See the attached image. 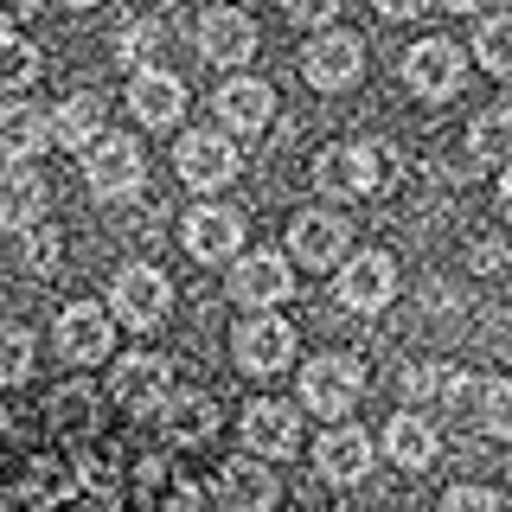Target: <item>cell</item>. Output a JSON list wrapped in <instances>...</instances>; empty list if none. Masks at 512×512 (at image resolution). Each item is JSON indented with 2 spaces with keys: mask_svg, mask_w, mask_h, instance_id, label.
<instances>
[{
  "mask_svg": "<svg viewBox=\"0 0 512 512\" xmlns=\"http://www.w3.org/2000/svg\"><path fill=\"white\" fill-rule=\"evenodd\" d=\"M365 397V365L346 359V352H327V359H308V372H301V404L314 416H327V423H340V416Z\"/></svg>",
  "mask_w": 512,
  "mask_h": 512,
  "instance_id": "6da1fadb",
  "label": "cell"
},
{
  "mask_svg": "<svg viewBox=\"0 0 512 512\" xmlns=\"http://www.w3.org/2000/svg\"><path fill=\"white\" fill-rule=\"evenodd\" d=\"M148 180V160H141L135 135H96L84 148V186L96 199H128V192H141Z\"/></svg>",
  "mask_w": 512,
  "mask_h": 512,
  "instance_id": "7a4b0ae2",
  "label": "cell"
},
{
  "mask_svg": "<svg viewBox=\"0 0 512 512\" xmlns=\"http://www.w3.org/2000/svg\"><path fill=\"white\" fill-rule=\"evenodd\" d=\"M109 308H116L122 327L148 333V327H160V320H167V308H173V288H167V276H160L154 263H128V269H116Z\"/></svg>",
  "mask_w": 512,
  "mask_h": 512,
  "instance_id": "3957f363",
  "label": "cell"
},
{
  "mask_svg": "<svg viewBox=\"0 0 512 512\" xmlns=\"http://www.w3.org/2000/svg\"><path fill=\"white\" fill-rule=\"evenodd\" d=\"M378 173H384V148H372V141L327 148L314 160V186L327 192V199H365V192L378 186Z\"/></svg>",
  "mask_w": 512,
  "mask_h": 512,
  "instance_id": "277c9868",
  "label": "cell"
},
{
  "mask_svg": "<svg viewBox=\"0 0 512 512\" xmlns=\"http://www.w3.org/2000/svg\"><path fill=\"white\" fill-rule=\"evenodd\" d=\"M231 352H237V365H244V372L269 378V372H282V365L295 359V327H288V320H276V314H250L244 327H237Z\"/></svg>",
  "mask_w": 512,
  "mask_h": 512,
  "instance_id": "5b68a950",
  "label": "cell"
},
{
  "mask_svg": "<svg viewBox=\"0 0 512 512\" xmlns=\"http://www.w3.org/2000/svg\"><path fill=\"white\" fill-rule=\"evenodd\" d=\"M52 340H58V352L71 365H96V359H109V346H116V320L103 308H90V301H71V308L58 314Z\"/></svg>",
  "mask_w": 512,
  "mask_h": 512,
  "instance_id": "8992f818",
  "label": "cell"
},
{
  "mask_svg": "<svg viewBox=\"0 0 512 512\" xmlns=\"http://www.w3.org/2000/svg\"><path fill=\"white\" fill-rule=\"evenodd\" d=\"M109 391H116L122 410H160L173 397V365L160 352H128V359H116Z\"/></svg>",
  "mask_w": 512,
  "mask_h": 512,
  "instance_id": "52a82bcc",
  "label": "cell"
},
{
  "mask_svg": "<svg viewBox=\"0 0 512 512\" xmlns=\"http://www.w3.org/2000/svg\"><path fill=\"white\" fill-rule=\"evenodd\" d=\"M461 52L448 39H423V45H410V58H404V84L423 96V103H442V96H455L461 90Z\"/></svg>",
  "mask_w": 512,
  "mask_h": 512,
  "instance_id": "ba28073f",
  "label": "cell"
},
{
  "mask_svg": "<svg viewBox=\"0 0 512 512\" xmlns=\"http://www.w3.org/2000/svg\"><path fill=\"white\" fill-rule=\"evenodd\" d=\"M173 167H180L186 186L218 192V186L237 180V148H231V135H186L180 148H173Z\"/></svg>",
  "mask_w": 512,
  "mask_h": 512,
  "instance_id": "9c48e42d",
  "label": "cell"
},
{
  "mask_svg": "<svg viewBox=\"0 0 512 512\" xmlns=\"http://www.w3.org/2000/svg\"><path fill=\"white\" fill-rule=\"evenodd\" d=\"M288 288H295L288 256H276V250L237 256V269H231V301L237 308H276V301H288Z\"/></svg>",
  "mask_w": 512,
  "mask_h": 512,
  "instance_id": "30bf717a",
  "label": "cell"
},
{
  "mask_svg": "<svg viewBox=\"0 0 512 512\" xmlns=\"http://www.w3.org/2000/svg\"><path fill=\"white\" fill-rule=\"evenodd\" d=\"M244 448L250 455H269V461L295 455L301 448V416L288 410L282 397H256V404L244 410Z\"/></svg>",
  "mask_w": 512,
  "mask_h": 512,
  "instance_id": "8fae6325",
  "label": "cell"
},
{
  "mask_svg": "<svg viewBox=\"0 0 512 512\" xmlns=\"http://www.w3.org/2000/svg\"><path fill=\"white\" fill-rule=\"evenodd\" d=\"M301 71H308L314 90H346V84H359V71H365V45L352 39V32H320L308 45V58H301Z\"/></svg>",
  "mask_w": 512,
  "mask_h": 512,
  "instance_id": "7c38bea8",
  "label": "cell"
},
{
  "mask_svg": "<svg viewBox=\"0 0 512 512\" xmlns=\"http://www.w3.org/2000/svg\"><path fill=\"white\" fill-rule=\"evenodd\" d=\"M346 218L340 212H301L295 224H288V256L308 269H333L346 256Z\"/></svg>",
  "mask_w": 512,
  "mask_h": 512,
  "instance_id": "4fadbf2b",
  "label": "cell"
},
{
  "mask_svg": "<svg viewBox=\"0 0 512 512\" xmlns=\"http://www.w3.org/2000/svg\"><path fill=\"white\" fill-rule=\"evenodd\" d=\"M391 295H397V269H391L384 250H365V256H352V263L340 269V301L346 308L378 314V308H391Z\"/></svg>",
  "mask_w": 512,
  "mask_h": 512,
  "instance_id": "5bb4252c",
  "label": "cell"
},
{
  "mask_svg": "<svg viewBox=\"0 0 512 512\" xmlns=\"http://www.w3.org/2000/svg\"><path fill=\"white\" fill-rule=\"evenodd\" d=\"M314 461H320V480H333V487H352V480L372 474V436L352 423H333L327 436L314 442Z\"/></svg>",
  "mask_w": 512,
  "mask_h": 512,
  "instance_id": "9a60e30c",
  "label": "cell"
},
{
  "mask_svg": "<svg viewBox=\"0 0 512 512\" xmlns=\"http://www.w3.org/2000/svg\"><path fill=\"white\" fill-rule=\"evenodd\" d=\"M128 109H135V122H148V128H173L186 116V84L173 71H135Z\"/></svg>",
  "mask_w": 512,
  "mask_h": 512,
  "instance_id": "2e32d148",
  "label": "cell"
},
{
  "mask_svg": "<svg viewBox=\"0 0 512 512\" xmlns=\"http://www.w3.org/2000/svg\"><path fill=\"white\" fill-rule=\"evenodd\" d=\"M237 244H244V218L231 205H199L186 218V250L199 263H224V256H237Z\"/></svg>",
  "mask_w": 512,
  "mask_h": 512,
  "instance_id": "e0dca14e",
  "label": "cell"
},
{
  "mask_svg": "<svg viewBox=\"0 0 512 512\" xmlns=\"http://www.w3.org/2000/svg\"><path fill=\"white\" fill-rule=\"evenodd\" d=\"M45 212V180L32 173V160H7L0 167V224L7 231H32Z\"/></svg>",
  "mask_w": 512,
  "mask_h": 512,
  "instance_id": "ac0fdd59",
  "label": "cell"
},
{
  "mask_svg": "<svg viewBox=\"0 0 512 512\" xmlns=\"http://www.w3.org/2000/svg\"><path fill=\"white\" fill-rule=\"evenodd\" d=\"M218 506L224 512H269L276 506V474L263 461H224L218 468Z\"/></svg>",
  "mask_w": 512,
  "mask_h": 512,
  "instance_id": "d6986e66",
  "label": "cell"
},
{
  "mask_svg": "<svg viewBox=\"0 0 512 512\" xmlns=\"http://www.w3.org/2000/svg\"><path fill=\"white\" fill-rule=\"evenodd\" d=\"M436 448H442V436H436V423L429 416H416V410H397L391 423H384V455L397 461V468H429L436 461Z\"/></svg>",
  "mask_w": 512,
  "mask_h": 512,
  "instance_id": "ffe728a7",
  "label": "cell"
},
{
  "mask_svg": "<svg viewBox=\"0 0 512 512\" xmlns=\"http://www.w3.org/2000/svg\"><path fill=\"white\" fill-rule=\"evenodd\" d=\"M199 52L212 58V64H244L256 52V26L237 7H218V13H205V20H199Z\"/></svg>",
  "mask_w": 512,
  "mask_h": 512,
  "instance_id": "44dd1931",
  "label": "cell"
},
{
  "mask_svg": "<svg viewBox=\"0 0 512 512\" xmlns=\"http://www.w3.org/2000/svg\"><path fill=\"white\" fill-rule=\"evenodd\" d=\"M269 116H276V90L256 84V77H237V84L218 90V122L237 128V135H256Z\"/></svg>",
  "mask_w": 512,
  "mask_h": 512,
  "instance_id": "7402d4cb",
  "label": "cell"
},
{
  "mask_svg": "<svg viewBox=\"0 0 512 512\" xmlns=\"http://www.w3.org/2000/svg\"><path fill=\"white\" fill-rule=\"evenodd\" d=\"M45 148H52V116H45V109H32V103H7V109H0V154H7V160H32Z\"/></svg>",
  "mask_w": 512,
  "mask_h": 512,
  "instance_id": "603a6c76",
  "label": "cell"
},
{
  "mask_svg": "<svg viewBox=\"0 0 512 512\" xmlns=\"http://www.w3.org/2000/svg\"><path fill=\"white\" fill-rule=\"evenodd\" d=\"M96 135H103V103H96L90 90L64 96L58 116H52V141H58V148H71V154H84Z\"/></svg>",
  "mask_w": 512,
  "mask_h": 512,
  "instance_id": "cb8c5ba5",
  "label": "cell"
},
{
  "mask_svg": "<svg viewBox=\"0 0 512 512\" xmlns=\"http://www.w3.org/2000/svg\"><path fill=\"white\" fill-rule=\"evenodd\" d=\"M71 493H77V468H64V461H32L20 480V506H32V512H52Z\"/></svg>",
  "mask_w": 512,
  "mask_h": 512,
  "instance_id": "d4e9b609",
  "label": "cell"
},
{
  "mask_svg": "<svg viewBox=\"0 0 512 512\" xmlns=\"http://www.w3.org/2000/svg\"><path fill=\"white\" fill-rule=\"evenodd\" d=\"M167 436L173 442H212L218 436V404L205 391H192V397H167Z\"/></svg>",
  "mask_w": 512,
  "mask_h": 512,
  "instance_id": "484cf974",
  "label": "cell"
},
{
  "mask_svg": "<svg viewBox=\"0 0 512 512\" xmlns=\"http://www.w3.org/2000/svg\"><path fill=\"white\" fill-rule=\"evenodd\" d=\"M468 154H474V160H506V154H512V109H506V103L487 109V116H474Z\"/></svg>",
  "mask_w": 512,
  "mask_h": 512,
  "instance_id": "4316f807",
  "label": "cell"
},
{
  "mask_svg": "<svg viewBox=\"0 0 512 512\" xmlns=\"http://www.w3.org/2000/svg\"><path fill=\"white\" fill-rule=\"evenodd\" d=\"M77 493H90L96 512H116V500H122V468L109 455H90L84 468H77Z\"/></svg>",
  "mask_w": 512,
  "mask_h": 512,
  "instance_id": "83f0119b",
  "label": "cell"
},
{
  "mask_svg": "<svg viewBox=\"0 0 512 512\" xmlns=\"http://www.w3.org/2000/svg\"><path fill=\"white\" fill-rule=\"evenodd\" d=\"M474 58L487 64V71H512V13H493V20L474 26Z\"/></svg>",
  "mask_w": 512,
  "mask_h": 512,
  "instance_id": "f1b7e54d",
  "label": "cell"
},
{
  "mask_svg": "<svg viewBox=\"0 0 512 512\" xmlns=\"http://www.w3.org/2000/svg\"><path fill=\"white\" fill-rule=\"evenodd\" d=\"M96 397H90V384H64V391L52 397V429L58 436H90V423H96Z\"/></svg>",
  "mask_w": 512,
  "mask_h": 512,
  "instance_id": "f546056e",
  "label": "cell"
},
{
  "mask_svg": "<svg viewBox=\"0 0 512 512\" xmlns=\"http://www.w3.org/2000/svg\"><path fill=\"white\" fill-rule=\"evenodd\" d=\"M32 378V333L26 327H0V384H26Z\"/></svg>",
  "mask_w": 512,
  "mask_h": 512,
  "instance_id": "4dcf8cb0",
  "label": "cell"
},
{
  "mask_svg": "<svg viewBox=\"0 0 512 512\" xmlns=\"http://www.w3.org/2000/svg\"><path fill=\"white\" fill-rule=\"evenodd\" d=\"M32 77H39V52L26 39H13V32H0V90H20Z\"/></svg>",
  "mask_w": 512,
  "mask_h": 512,
  "instance_id": "1f68e13d",
  "label": "cell"
},
{
  "mask_svg": "<svg viewBox=\"0 0 512 512\" xmlns=\"http://www.w3.org/2000/svg\"><path fill=\"white\" fill-rule=\"evenodd\" d=\"M480 423H487L493 436H512V378L487 384V397H480Z\"/></svg>",
  "mask_w": 512,
  "mask_h": 512,
  "instance_id": "d6a6232c",
  "label": "cell"
},
{
  "mask_svg": "<svg viewBox=\"0 0 512 512\" xmlns=\"http://www.w3.org/2000/svg\"><path fill=\"white\" fill-rule=\"evenodd\" d=\"M154 45H160V26L154 20H128L122 39H116V58L122 64H141V58H154Z\"/></svg>",
  "mask_w": 512,
  "mask_h": 512,
  "instance_id": "836d02e7",
  "label": "cell"
},
{
  "mask_svg": "<svg viewBox=\"0 0 512 512\" xmlns=\"http://www.w3.org/2000/svg\"><path fill=\"white\" fill-rule=\"evenodd\" d=\"M282 13L295 26H333L340 20V0H282Z\"/></svg>",
  "mask_w": 512,
  "mask_h": 512,
  "instance_id": "e575fe53",
  "label": "cell"
},
{
  "mask_svg": "<svg viewBox=\"0 0 512 512\" xmlns=\"http://www.w3.org/2000/svg\"><path fill=\"white\" fill-rule=\"evenodd\" d=\"M442 397H448V410H474V416H480L487 384H474V378H442Z\"/></svg>",
  "mask_w": 512,
  "mask_h": 512,
  "instance_id": "d590c367",
  "label": "cell"
},
{
  "mask_svg": "<svg viewBox=\"0 0 512 512\" xmlns=\"http://www.w3.org/2000/svg\"><path fill=\"white\" fill-rule=\"evenodd\" d=\"M442 512H500V500H493L487 487H455V493L442 500Z\"/></svg>",
  "mask_w": 512,
  "mask_h": 512,
  "instance_id": "8d00e7d4",
  "label": "cell"
},
{
  "mask_svg": "<svg viewBox=\"0 0 512 512\" xmlns=\"http://www.w3.org/2000/svg\"><path fill=\"white\" fill-rule=\"evenodd\" d=\"M58 231H32V244H26V263L32 269H39V276H45V269H58Z\"/></svg>",
  "mask_w": 512,
  "mask_h": 512,
  "instance_id": "74e56055",
  "label": "cell"
},
{
  "mask_svg": "<svg viewBox=\"0 0 512 512\" xmlns=\"http://www.w3.org/2000/svg\"><path fill=\"white\" fill-rule=\"evenodd\" d=\"M404 391H410V397L442 391V372H436V365H410V372H404Z\"/></svg>",
  "mask_w": 512,
  "mask_h": 512,
  "instance_id": "f35d334b",
  "label": "cell"
},
{
  "mask_svg": "<svg viewBox=\"0 0 512 512\" xmlns=\"http://www.w3.org/2000/svg\"><path fill=\"white\" fill-rule=\"evenodd\" d=\"M372 7L384 13V20H410V13H423L429 0H372Z\"/></svg>",
  "mask_w": 512,
  "mask_h": 512,
  "instance_id": "ab89813d",
  "label": "cell"
},
{
  "mask_svg": "<svg viewBox=\"0 0 512 512\" xmlns=\"http://www.w3.org/2000/svg\"><path fill=\"white\" fill-rule=\"evenodd\" d=\"M0 13H7V20H32V13H39V0H0Z\"/></svg>",
  "mask_w": 512,
  "mask_h": 512,
  "instance_id": "60d3db41",
  "label": "cell"
},
{
  "mask_svg": "<svg viewBox=\"0 0 512 512\" xmlns=\"http://www.w3.org/2000/svg\"><path fill=\"white\" fill-rule=\"evenodd\" d=\"M500 212H506V224H512V167L500 173Z\"/></svg>",
  "mask_w": 512,
  "mask_h": 512,
  "instance_id": "b9f144b4",
  "label": "cell"
},
{
  "mask_svg": "<svg viewBox=\"0 0 512 512\" xmlns=\"http://www.w3.org/2000/svg\"><path fill=\"white\" fill-rule=\"evenodd\" d=\"M442 7H461V13H474V7H480V0H442Z\"/></svg>",
  "mask_w": 512,
  "mask_h": 512,
  "instance_id": "7bdbcfd3",
  "label": "cell"
},
{
  "mask_svg": "<svg viewBox=\"0 0 512 512\" xmlns=\"http://www.w3.org/2000/svg\"><path fill=\"white\" fill-rule=\"evenodd\" d=\"M64 7H96V0H64Z\"/></svg>",
  "mask_w": 512,
  "mask_h": 512,
  "instance_id": "ee69618b",
  "label": "cell"
},
{
  "mask_svg": "<svg viewBox=\"0 0 512 512\" xmlns=\"http://www.w3.org/2000/svg\"><path fill=\"white\" fill-rule=\"evenodd\" d=\"M7 26H13V20H7V13H0V32H7Z\"/></svg>",
  "mask_w": 512,
  "mask_h": 512,
  "instance_id": "f6af8a7d",
  "label": "cell"
},
{
  "mask_svg": "<svg viewBox=\"0 0 512 512\" xmlns=\"http://www.w3.org/2000/svg\"><path fill=\"white\" fill-rule=\"evenodd\" d=\"M506 474H512V468H506Z\"/></svg>",
  "mask_w": 512,
  "mask_h": 512,
  "instance_id": "bcb514c9",
  "label": "cell"
}]
</instances>
